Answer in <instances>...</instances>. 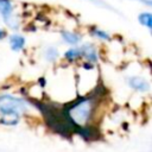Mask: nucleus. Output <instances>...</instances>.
<instances>
[{
    "label": "nucleus",
    "mask_w": 152,
    "mask_h": 152,
    "mask_svg": "<svg viewBox=\"0 0 152 152\" xmlns=\"http://www.w3.org/2000/svg\"><path fill=\"white\" fill-rule=\"evenodd\" d=\"M26 102L13 95H0V121L4 125H15L19 121V115L26 110Z\"/></svg>",
    "instance_id": "obj_1"
},
{
    "label": "nucleus",
    "mask_w": 152,
    "mask_h": 152,
    "mask_svg": "<svg viewBox=\"0 0 152 152\" xmlns=\"http://www.w3.org/2000/svg\"><path fill=\"white\" fill-rule=\"evenodd\" d=\"M91 112H93V103L90 100L86 99L74 104L69 110V115L75 124L84 125L88 121L89 116L91 115Z\"/></svg>",
    "instance_id": "obj_2"
},
{
    "label": "nucleus",
    "mask_w": 152,
    "mask_h": 152,
    "mask_svg": "<svg viewBox=\"0 0 152 152\" xmlns=\"http://www.w3.org/2000/svg\"><path fill=\"white\" fill-rule=\"evenodd\" d=\"M0 15L7 26L18 27V20L14 14V2L12 0H0Z\"/></svg>",
    "instance_id": "obj_3"
},
{
    "label": "nucleus",
    "mask_w": 152,
    "mask_h": 152,
    "mask_svg": "<svg viewBox=\"0 0 152 152\" xmlns=\"http://www.w3.org/2000/svg\"><path fill=\"white\" fill-rule=\"evenodd\" d=\"M80 48H81V51H82V57H84L90 63L97 62L99 55H97V51H96V49L93 44H84Z\"/></svg>",
    "instance_id": "obj_4"
},
{
    "label": "nucleus",
    "mask_w": 152,
    "mask_h": 152,
    "mask_svg": "<svg viewBox=\"0 0 152 152\" xmlns=\"http://www.w3.org/2000/svg\"><path fill=\"white\" fill-rule=\"evenodd\" d=\"M128 84L135 89V90H139V91H146L148 90L150 88V84L148 82L142 78V77H139V76H132L129 80H128Z\"/></svg>",
    "instance_id": "obj_5"
},
{
    "label": "nucleus",
    "mask_w": 152,
    "mask_h": 152,
    "mask_svg": "<svg viewBox=\"0 0 152 152\" xmlns=\"http://www.w3.org/2000/svg\"><path fill=\"white\" fill-rule=\"evenodd\" d=\"M61 36L63 40L70 45H77L81 42V36L76 32H70V31H62Z\"/></svg>",
    "instance_id": "obj_6"
},
{
    "label": "nucleus",
    "mask_w": 152,
    "mask_h": 152,
    "mask_svg": "<svg viewBox=\"0 0 152 152\" xmlns=\"http://www.w3.org/2000/svg\"><path fill=\"white\" fill-rule=\"evenodd\" d=\"M10 45L13 51H20L25 46V38L20 34H12L10 37Z\"/></svg>",
    "instance_id": "obj_7"
},
{
    "label": "nucleus",
    "mask_w": 152,
    "mask_h": 152,
    "mask_svg": "<svg viewBox=\"0 0 152 152\" xmlns=\"http://www.w3.org/2000/svg\"><path fill=\"white\" fill-rule=\"evenodd\" d=\"M82 57V51H81V48L80 46H76V48H71L69 50H66L64 52V58L69 62H74L78 58Z\"/></svg>",
    "instance_id": "obj_8"
},
{
    "label": "nucleus",
    "mask_w": 152,
    "mask_h": 152,
    "mask_svg": "<svg viewBox=\"0 0 152 152\" xmlns=\"http://www.w3.org/2000/svg\"><path fill=\"white\" fill-rule=\"evenodd\" d=\"M89 33H90L93 37L99 38V39H101V40H110V39H112V38H110V34H109L108 32H106V31H103V30H101V28H99V27H96V26H91V27L89 28Z\"/></svg>",
    "instance_id": "obj_9"
},
{
    "label": "nucleus",
    "mask_w": 152,
    "mask_h": 152,
    "mask_svg": "<svg viewBox=\"0 0 152 152\" xmlns=\"http://www.w3.org/2000/svg\"><path fill=\"white\" fill-rule=\"evenodd\" d=\"M138 21L142 26L147 27L148 30L152 28V14L150 12H142V13H140L138 15Z\"/></svg>",
    "instance_id": "obj_10"
},
{
    "label": "nucleus",
    "mask_w": 152,
    "mask_h": 152,
    "mask_svg": "<svg viewBox=\"0 0 152 152\" xmlns=\"http://www.w3.org/2000/svg\"><path fill=\"white\" fill-rule=\"evenodd\" d=\"M57 56H58V51H57L55 48H49V49L46 50V58H48L49 61L56 59Z\"/></svg>",
    "instance_id": "obj_11"
},
{
    "label": "nucleus",
    "mask_w": 152,
    "mask_h": 152,
    "mask_svg": "<svg viewBox=\"0 0 152 152\" xmlns=\"http://www.w3.org/2000/svg\"><path fill=\"white\" fill-rule=\"evenodd\" d=\"M6 37V31L5 30H2V28H0V40L1 39H4Z\"/></svg>",
    "instance_id": "obj_12"
},
{
    "label": "nucleus",
    "mask_w": 152,
    "mask_h": 152,
    "mask_svg": "<svg viewBox=\"0 0 152 152\" xmlns=\"http://www.w3.org/2000/svg\"><path fill=\"white\" fill-rule=\"evenodd\" d=\"M141 2H144L145 5H147V6H151L152 5V0H140Z\"/></svg>",
    "instance_id": "obj_13"
}]
</instances>
